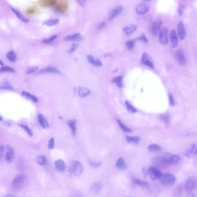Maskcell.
I'll return each mask as SVG.
<instances>
[{"instance_id": "obj_1", "label": "cell", "mask_w": 197, "mask_h": 197, "mask_svg": "<svg viewBox=\"0 0 197 197\" xmlns=\"http://www.w3.org/2000/svg\"><path fill=\"white\" fill-rule=\"evenodd\" d=\"M161 156L167 166L177 164L181 161L180 156L175 154L170 153H164L161 154Z\"/></svg>"}, {"instance_id": "obj_2", "label": "cell", "mask_w": 197, "mask_h": 197, "mask_svg": "<svg viewBox=\"0 0 197 197\" xmlns=\"http://www.w3.org/2000/svg\"><path fill=\"white\" fill-rule=\"evenodd\" d=\"M83 168L82 164L76 160H73L69 166V171L75 176H80L83 172Z\"/></svg>"}, {"instance_id": "obj_3", "label": "cell", "mask_w": 197, "mask_h": 197, "mask_svg": "<svg viewBox=\"0 0 197 197\" xmlns=\"http://www.w3.org/2000/svg\"><path fill=\"white\" fill-rule=\"evenodd\" d=\"M27 183V178L25 175H20L16 176L12 181V187L16 190L24 187Z\"/></svg>"}, {"instance_id": "obj_4", "label": "cell", "mask_w": 197, "mask_h": 197, "mask_svg": "<svg viewBox=\"0 0 197 197\" xmlns=\"http://www.w3.org/2000/svg\"><path fill=\"white\" fill-rule=\"evenodd\" d=\"M159 179L162 183L167 186H172L175 183L176 181L175 176L172 173L162 174Z\"/></svg>"}, {"instance_id": "obj_5", "label": "cell", "mask_w": 197, "mask_h": 197, "mask_svg": "<svg viewBox=\"0 0 197 197\" xmlns=\"http://www.w3.org/2000/svg\"><path fill=\"white\" fill-rule=\"evenodd\" d=\"M197 187V178L196 176L190 177L184 184V189L188 192L193 191Z\"/></svg>"}, {"instance_id": "obj_6", "label": "cell", "mask_w": 197, "mask_h": 197, "mask_svg": "<svg viewBox=\"0 0 197 197\" xmlns=\"http://www.w3.org/2000/svg\"><path fill=\"white\" fill-rule=\"evenodd\" d=\"M163 22L161 20H158L153 22L149 27V31L154 36L157 35L161 31V27Z\"/></svg>"}, {"instance_id": "obj_7", "label": "cell", "mask_w": 197, "mask_h": 197, "mask_svg": "<svg viewBox=\"0 0 197 197\" xmlns=\"http://www.w3.org/2000/svg\"><path fill=\"white\" fill-rule=\"evenodd\" d=\"M123 11V7L120 5L116 6L113 8L112 9L108 15L109 20H110V21L113 20L120 14H121Z\"/></svg>"}, {"instance_id": "obj_8", "label": "cell", "mask_w": 197, "mask_h": 197, "mask_svg": "<svg viewBox=\"0 0 197 197\" xmlns=\"http://www.w3.org/2000/svg\"><path fill=\"white\" fill-rule=\"evenodd\" d=\"M159 41L161 45H166L168 43V30L164 27L162 28L159 34Z\"/></svg>"}, {"instance_id": "obj_9", "label": "cell", "mask_w": 197, "mask_h": 197, "mask_svg": "<svg viewBox=\"0 0 197 197\" xmlns=\"http://www.w3.org/2000/svg\"><path fill=\"white\" fill-rule=\"evenodd\" d=\"M148 173L152 181H156L157 179H160L162 175V173L160 171V170L154 166L150 167Z\"/></svg>"}, {"instance_id": "obj_10", "label": "cell", "mask_w": 197, "mask_h": 197, "mask_svg": "<svg viewBox=\"0 0 197 197\" xmlns=\"http://www.w3.org/2000/svg\"><path fill=\"white\" fill-rule=\"evenodd\" d=\"M150 9V6L147 3H140L137 5L135 10L138 15H143L148 13Z\"/></svg>"}, {"instance_id": "obj_11", "label": "cell", "mask_w": 197, "mask_h": 197, "mask_svg": "<svg viewBox=\"0 0 197 197\" xmlns=\"http://www.w3.org/2000/svg\"><path fill=\"white\" fill-rule=\"evenodd\" d=\"M48 73H51V74H60V72L58 69L56 67L53 66H46L41 70H40L37 74H48Z\"/></svg>"}, {"instance_id": "obj_12", "label": "cell", "mask_w": 197, "mask_h": 197, "mask_svg": "<svg viewBox=\"0 0 197 197\" xmlns=\"http://www.w3.org/2000/svg\"><path fill=\"white\" fill-rule=\"evenodd\" d=\"M176 58L178 63L181 66H184L186 63V59L184 54L183 51L181 49H178L176 52Z\"/></svg>"}, {"instance_id": "obj_13", "label": "cell", "mask_w": 197, "mask_h": 197, "mask_svg": "<svg viewBox=\"0 0 197 197\" xmlns=\"http://www.w3.org/2000/svg\"><path fill=\"white\" fill-rule=\"evenodd\" d=\"M87 60L91 65L96 67H101L103 64L102 62L99 59L94 57L93 56L90 54L87 56Z\"/></svg>"}, {"instance_id": "obj_14", "label": "cell", "mask_w": 197, "mask_h": 197, "mask_svg": "<svg viewBox=\"0 0 197 197\" xmlns=\"http://www.w3.org/2000/svg\"><path fill=\"white\" fill-rule=\"evenodd\" d=\"M82 35L79 33H75L71 35H69L64 38V40L66 41H80L83 40Z\"/></svg>"}, {"instance_id": "obj_15", "label": "cell", "mask_w": 197, "mask_h": 197, "mask_svg": "<svg viewBox=\"0 0 197 197\" xmlns=\"http://www.w3.org/2000/svg\"><path fill=\"white\" fill-rule=\"evenodd\" d=\"M140 61H141L142 64L145 65V66H148V67L151 68H154L153 63H152L150 58L148 56V55L146 53H144L142 54Z\"/></svg>"}, {"instance_id": "obj_16", "label": "cell", "mask_w": 197, "mask_h": 197, "mask_svg": "<svg viewBox=\"0 0 197 197\" xmlns=\"http://www.w3.org/2000/svg\"><path fill=\"white\" fill-rule=\"evenodd\" d=\"M7 148V151L6 152L5 155V160L7 163H10L13 161L15 157L14 151L10 146H8Z\"/></svg>"}, {"instance_id": "obj_17", "label": "cell", "mask_w": 197, "mask_h": 197, "mask_svg": "<svg viewBox=\"0 0 197 197\" xmlns=\"http://www.w3.org/2000/svg\"><path fill=\"white\" fill-rule=\"evenodd\" d=\"M178 36L181 40H183L186 37V30L182 22H179L178 25Z\"/></svg>"}, {"instance_id": "obj_18", "label": "cell", "mask_w": 197, "mask_h": 197, "mask_svg": "<svg viewBox=\"0 0 197 197\" xmlns=\"http://www.w3.org/2000/svg\"><path fill=\"white\" fill-rule=\"evenodd\" d=\"M10 10L13 12V13L17 17V18L18 19H19L20 21H22V22L25 23H27L29 22V20L27 18H26L23 15H22L19 11H18L16 9L11 7Z\"/></svg>"}, {"instance_id": "obj_19", "label": "cell", "mask_w": 197, "mask_h": 197, "mask_svg": "<svg viewBox=\"0 0 197 197\" xmlns=\"http://www.w3.org/2000/svg\"><path fill=\"white\" fill-rule=\"evenodd\" d=\"M137 29V26L136 25L131 24L125 26L123 28V31L127 35H130L134 33Z\"/></svg>"}, {"instance_id": "obj_20", "label": "cell", "mask_w": 197, "mask_h": 197, "mask_svg": "<svg viewBox=\"0 0 197 197\" xmlns=\"http://www.w3.org/2000/svg\"><path fill=\"white\" fill-rule=\"evenodd\" d=\"M153 163L157 166L161 167V168H164L167 166V165L166 164V163H165L164 160L163 158L161 155L157 156L156 157H154L153 158Z\"/></svg>"}, {"instance_id": "obj_21", "label": "cell", "mask_w": 197, "mask_h": 197, "mask_svg": "<svg viewBox=\"0 0 197 197\" xmlns=\"http://www.w3.org/2000/svg\"><path fill=\"white\" fill-rule=\"evenodd\" d=\"M170 40L172 46L173 48H176L178 45V37L175 30H172L170 33Z\"/></svg>"}, {"instance_id": "obj_22", "label": "cell", "mask_w": 197, "mask_h": 197, "mask_svg": "<svg viewBox=\"0 0 197 197\" xmlns=\"http://www.w3.org/2000/svg\"><path fill=\"white\" fill-rule=\"evenodd\" d=\"M197 146V145H196V144L191 145L189 149L186 152V156L187 157H188L189 158H191L194 155H196Z\"/></svg>"}, {"instance_id": "obj_23", "label": "cell", "mask_w": 197, "mask_h": 197, "mask_svg": "<svg viewBox=\"0 0 197 197\" xmlns=\"http://www.w3.org/2000/svg\"><path fill=\"white\" fill-rule=\"evenodd\" d=\"M90 94V90L87 88L79 87L78 89V94L81 98H84Z\"/></svg>"}, {"instance_id": "obj_24", "label": "cell", "mask_w": 197, "mask_h": 197, "mask_svg": "<svg viewBox=\"0 0 197 197\" xmlns=\"http://www.w3.org/2000/svg\"><path fill=\"white\" fill-rule=\"evenodd\" d=\"M55 167L58 171L63 172L65 171L66 169V165L63 160H58L54 163Z\"/></svg>"}, {"instance_id": "obj_25", "label": "cell", "mask_w": 197, "mask_h": 197, "mask_svg": "<svg viewBox=\"0 0 197 197\" xmlns=\"http://www.w3.org/2000/svg\"><path fill=\"white\" fill-rule=\"evenodd\" d=\"M59 22H60V20L58 18H55V19H51L44 21L42 25L48 27H52L57 25L59 23Z\"/></svg>"}, {"instance_id": "obj_26", "label": "cell", "mask_w": 197, "mask_h": 197, "mask_svg": "<svg viewBox=\"0 0 197 197\" xmlns=\"http://www.w3.org/2000/svg\"><path fill=\"white\" fill-rule=\"evenodd\" d=\"M38 122L40 124V125L43 128H47L49 127V123L46 119L45 118V117L42 115V114H39L38 116Z\"/></svg>"}, {"instance_id": "obj_27", "label": "cell", "mask_w": 197, "mask_h": 197, "mask_svg": "<svg viewBox=\"0 0 197 197\" xmlns=\"http://www.w3.org/2000/svg\"><path fill=\"white\" fill-rule=\"evenodd\" d=\"M102 185L101 183L99 182H97L94 183L90 187V191L95 194H97L99 193V192L101 191V190L102 189Z\"/></svg>"}, {"instance_id": "obj_28", "label": "cell", "mask_w": 197, "mask_h": 197, "mask_svg": "<svg viewBox=\"0 0 197 197\" xmlns=\"http://www.w3.org/2000/svg\"><path fill=\"white\" fill-rule=\"evenodd\" d=\"M22 95L24 97H25V98H27V99H30L31 101H32L34 102H37L38 101V98L37 97H35V96H34L33 94H30V93H28L27 91H23L22 92Z\"/></svg>"}, {"instance_id": "obj_29", "label": "cell", "mask_w": 197, "mask_h": 197, "mask_svg": "<svg viewBox=\"0 0 197 197\" xmlns=\"http://www.w3.org/2000/svg\"><path fill=\"white\" fill-rule=\"evenodd\" d=\"M6 57L8 61L12 63L15 62L16 61V54L13 51H9L8 53H7V54L6 55Z\"/></svg>"}, {"instance_id": "obj_30", "label": "cell", "mask_w": 197, "mask_h": 197, "mask_svg": "<svg viewBox=\"0 0 197 197\" xmlns=\"http://www.w3.org/2000/svg\"><path fill=\"white\" fill-rule=\"evenodd\" d=\"M116 166L120 169H124L126 167V163L125 161L124 158L123 157H120L118 159L117 163H116Z\"/></svg>"}, {"instance_id": "obj_31", "label": "cell", "mask_w": 197, "mask_h": 197, "mask_svg": "<svg viewBox=\"0 0 197 197\" xmlns=\"http://www.w3.org/2000/svg\"><path fill=\"white\" fill-rule=\"evenodd\" d=\"M112 82L115 83L119 87H121L123 86V76H119L115 77Z\"/></svg>"}, {"instance_id": "obj_32", "label": "cell", "mask_w": 197, "mask_h": 197, "mask_svg": "<svg viewBox=\"0 0 197 197\" xmlns=\"http://www.w3.org/2000/svg\"><path fill=\"white\" fill-rule=\"evenodd\" d=\"M68 126L71 128L74 135H76V120H69L67 122Z\"/></svg>"}, {"instance_id": "obj_33", "label": "cell", "mask_w": 197, "mask_h": 197, "mask_svg": "<svg viewBox=\"0 0 197 197\" xmlns=\"http://www.w3.org/2000/svg\"><path fill=\"white\" fill-rule=\"evenodd\" d=\"M148 148L150 151H151V152H157V151H161V148L158 145L154 144V143L149 145L148 146Z\"/></svg>"}, {"instance_id": "obj_34", "label": "cell", "mask_w": 197, "mask_h": 197, "mask_svg": "<svg viewBox=\"0 0 197 197\" xmlns=\"http://www.w3.org/2000/svg\"><path fill=\"white\" fill-rule=\"evenodd\" d=\"M0 72H12V73H14L15 72V70L9 67L8 66H2L1 69H0Z\"/></svg>"}, {"instance_id": "obj_35", "label": "cell", "mask_w": 197, "mask_h": 197, "mask_svg": "<svg viewBox=\"0 0 197 197\" xmlns=\"http://www.w3.org/2000/svg\"><path fill=\"white\" fill-rule=\"evenodd\" d=\"M126 140L128 142L132 143H138L140 141V137H131V136H127Z\"/></svg>"}, {"instance_id": "obj_36", "label": "cell", "mask_w": 197, "mask_h": 197, "mask_svg": "<svg viewBox=\"0 0 197 197\" xmlns=\"http://www.w3.org/2000/svg\"><path fill=\"white\" fill-rule=\"evenodd\" d=\"M57 35H52V36L48 38L43 39V41H42V42L45 44H50V43H52L54 41L57 39Z\"/></svg>"}, {"instance_id": "obj_37", "label": "cell", "mask_w": 197, "mask_h": 197, "mask_svg": "<svg viewBox=\"0 0 197 197\" xmlns=\"http://www.w3.org/2000/svg\"><path fill=\"white\" fill-rule=\"evenodd\" d=\"M36 162L40 165H44L46 163V158L45 156H38L36 159Z\"/></svg>"}, {"instance_id": "obj_38", "label": "cell", "mask_w": 197, "mask_h": 197, "mask_svg": "<svg viewBox=\"0 0 197 197\" xmlns=\"http://www.w3.org/2000/svg\"><path fill=\"white\" fill-rule=\"evenodd\" d=\"M39 67L38 66H29L27 68V69L25 70V74H31L37 72L38 69Z\"/></svg>"}, {"instance_id": "obj_39", "label": "cell", "mask_w": 197, "mask_h": 197, "mask_svg": "<svg viewBox=\"0 0 197 197\" xmlns=\"http://www.w3.org/2000/svg\"><path fill=\"white\" fill-rule=\"evenodd\" d=\"M125 106L127 107V110H128L130 112H131L132 113H135L137 112V110L134 107H133L129 102L126 101V102H125Z\"/></svg>"}, {"instance_id": "obj_40", "label": "cell", "mask_w": 197, "mask_h": 197, "mask_svg": "<svg viewBox=\"0 0 197 197\" xmlns=\"http://www.w3.org/2000/svg\"><path fill=\"white\" fill-rule=\"evenodd\" d=\"M117 123L119 124V127H120V128H121L123 131H124L127 132H129L131 131V130L130 128H128V127H127L126 125H124V124L120 120H117Z\"/></svg>"}, {"instance_id": "obj_41", "label": "cell", "mask_w": 197, "mask_h": 197, "mask_svg": "<svg viewBox=\"0 0 197 197\" xmlns=\"http://www.w3.org/2000/svg\"><path fill=\"white\" fill-rule=\"evenodd\" d=\"M1 89H4V90H13V87L12 86V85L9 83L8 82H5L2 85H1Z\"/></svg>"}, {"instance_id": "obj_42", "label": "cell", "mask_w": 197, "mask_h": 197, "mask_svg": "<svg viewBox=\"0 0 197 197\" xmlns=\"http://www.w3.org/2000/svg\"><path fill=\"white\" fill-rule=\"evenodd\" d=\"M78 48V44L76 43H74L71 45V46H70V48H69V49L67 50V53L68 54H71L72 53H74V51L77 49V48Z\"/></svg>"}, {"instance_id": "obj_43", "label": "cell", "mask_w": 197, "mask_h": 197, "mask_svg": "<svg viewBox=\"0 0 197 197\" xmlns=\"http://www.w3.org/2000/svg\"><path fill=\"white\" fill-rule=\"evenodd\" d=\"M20 126L23 129H24L25 131H26V132H27V133L30 137H33V131H31V129H30L27 125H25V124H22L20 125Z\"/></svg>"}, {"instance_id": "obj_44", "label": "cell", "mask_w": 197, "mask_h": 197, "mask_svg": "<svg viewBox=\"0 0 197 197\" xmlns=\"http://www.w3.org/2000/svg\"><path fill=\"white\" fill-rule=\"evenodd\" d=\"M134 183L138 185H140V186H143V187H148V182L145 181H140V179H134Z\"/></svg>"}, {"instance_id": "obj_45", "label": "cell", "mask_w": 197, "mask_h": 197, "mask_svg": "<svg viewBox=\"0 0 197 197\" xmlns=\"http://www.w3.org/2000/svg\"><path fill=\"white\" fill-rule=\"evenodd\" d=\"M125 46H126L127 49L129 50L133 49V48L134 47V42L133 41H128L125 43Z\"/></svg>"}, {"instance_id": "obj_46", "label": "cell", "mask_w": 197, "mask_h": 197, "mask_svg": "<svg viewBox=\"0 0 197 197\" xmlns=\"http://www.w3.org/2000/svg\"><path fill=\"white\" fill-rule=\"evenodd\" d=\"M161 120H163L166 124L169 123V117L168 115L163 114L160 116Z\"/></svg>"}, {"instance_id": "obj_47", "label": "cell", "mask_w": 197, "mask_h": 197, "mask_svg": "<svg viewBox=\"0 0 197 197\" xmlns=\"http://www.w3.org/2000/svg\"><path fill=\"white\" fill-rule=\"evenodd\" d=\"M185 9H186V7L183 5H180L179 6V7L178 8V12L180 16H181L183 14Z\"/></svg>"}, {"instance_id": "obj_48", "label": "cell", "mask_w": 197, "mask_h": 197, "mask_svg": "<svg viewBox=\"0 0 197 197\" xmlns=\"http://www.w3.org/2000/svg\"><path fill=\"white\" fill-rule=\"evenodd\" d=\"M89 164L91 166L94 167V168H98L99 166H101V163H97L93 161H89Z\"/></svg>"}, {"instance_id": "obj_49", "label": "cell", "mask_w": 197, "mask_h": 197, "mask_svg": "<svg viewBox=\"0 0 197 197\" xmlns=\"http://www.w3.org/2000/svg\"><path fill=\"white\" fill-rule=\"evenodd\" d=\"M168 98H169V104L171 107H173L175 105V100L172 97V96L171 94H168Z\"/></svg>"}, {"instance_id": "obj_50", "label": "cell", "mask_w": 197, "mask_h": 197, "mask_svg": "<svg viewBox=\"0 0 197 197\" xmlns=\"http://www.w3.org/2000/svg\"><path fill=\"white\" fill-rule=\"evenodd\" d=\"M54 146V140L53 138H52L50 140L49 142L48 148H53Z\"/></svg>"}, {"instance_id": "obj_51", "label": "cell", "mask_w": 197, "mask_h": 197, "mask_svg": "<svg viewBox=\"0 0 197 197\" xmlns=\"http://www.w3.org/2000/svg\"><path fill=\"white\" fill-rule=\"evenodd\" d=\"M138 40L139 41H140L145 42H148V40H147V38L146 37V36L142 34L140 37L138 38Z\"/></svg>"}, {"instance_id": "obj_52", "label": "cell", "mask_w": 197, "mask_h": 197, "mask_svg": "<svg viewBox=\"0 0 197 197\" xmlns=\"http://www.w3.org/2000/svg\"><path fill=\"white\" fill-rule=\"evenodd\" d=\"M77 2L79 4L80 6L81 7H84L86 3L87 0H76Z\"/></svg>"}, {"instance_id": "obj_53", "label": "cell", "mask_w": 197, "mask_h": 197, "mask_svg": "<svg viewBox=\"0 0 197 197\" xmlns=\"http://www.w3.org/2000/svg\"><path fill=\"white\" fill-rule=\"evenodd\" d=\"M142 1H145V2H148V1H151V0H142Z\"/></svg>"}, {"instance_id": "obj_54", "label": "cell", "mask_w": 197, "mask_h": 197, "mask_svg": "<svg viewBox=\"0 0 197 197\" xmlns=\"http://www.w3.org/2000/svg\"><path fill=\"white\" fill-rule=\"evenodd\" d=\"M196 155H197V148H196Z\"/></svg>"}]
</instances>
